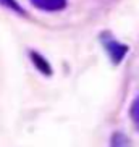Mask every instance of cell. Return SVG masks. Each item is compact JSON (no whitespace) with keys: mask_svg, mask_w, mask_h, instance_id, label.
Masks as SVG:
<instances>
[{"mask_svg":"<svg viewBox=\"0 0 139 147\" xmlns=\"http://www.w3.org/2000/svg\"><path fill=\"white\" fill-rule=\"evenodd\" d=\"M130 117H131V121L133 125L136 126V129L139 131V95L133 100L131 104V108H130Z\"/></svg>","mask_w":139,"mask_h":147,"instance_id":"obj_5","label":"cell"},{"mask_svg":"<svg viewBox=\"0 0 139 147\" xmlns=\"http://www.w3.org/2000/svg\"><path fill=\"white\" fill-rule=\"evenodd\" d=\"M29 57H31V61L34 63L36 69L39 73L45 74V76H50L52 74V66L49 65V61L44 58L42 55H39L37 52H29Z\"/></svg>","mask_w":139,"mask_h":147,"instance_id":"obj_3","label":"cell"},{"mask_svg":"<svg viewBox=\"0 0 139 147\" xmlns=\"http://www.w3.org/2000/svg\"><path fill=\"white\" fill-rule=\"evenodd\" d=\"M104 49L109 58L112 60L113 65H118V63H121L125 55L128 53V47H126L125 44H120L118 40L115 39H104Z\"/></svg>","mask_w":139,"mask_h":147,"instance_id":"obj_1","label":"cell"},{"mask_svg":"<svg viewBox=\"0 0 139 147\" xmlns=\"http://www.w3.org/2000/svg\"><path fill=\"white\" fill-rule=\"evenodd\" d=\"M0 5H3L5 8H10L11 11H15V13H18V15H23L24 16V10L20 7V3H18L16 0H0Z\"/></svg>","mask_w":139,"mask_h":147,"instance_id":"obj_6","label":"cell"},{"mask_svg":"<svg viewBox=\"0 0 139 147\" xmlns=\"http://www.w3.org/2000/svg\"><path fill=\"white\" fill-rule=\"evenodd\" d=\"M36 8L44 11H60L66 7V0H29Z\"/></svg>","mask_w":139,"mask_h":147,"instance_id":"obj_2","label":"cell"},{"mask_svg":"<svg viewBox=\"0 0 139 147\" xmlns=\"http://www.w3.org/2000/svg\"><path fill=\"white\" fill-rule=\"evenodd\" d=\"M110 147H131L130 139L126 138V134L121 131H115L110 139Z\"/></svg>","mask_w":139,"mask_h":147,"instance_id":"obj_4","label":"cell"}]
</instances>
